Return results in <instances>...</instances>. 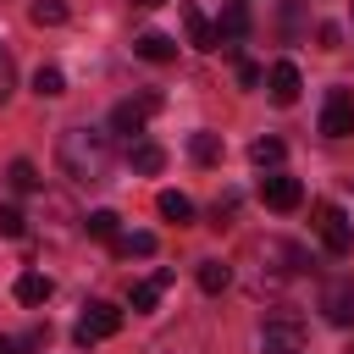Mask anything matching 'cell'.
<instances>
[{"label":"cell","mask_w":354,"mask_h":354,"mask_svg":"<svg viewBox=\"0 0 354 354\" xmlns=\"http://www.w3.org/2000/svg\"><path fill=\"white\" fill-rule=\"evenodd\" d=\"M61 171L77 177V183H105V171H111V133L66 127L61 133Z\"/></svg>","instance_id":"cell-1"},{"label":"cell","mask_w":354,"mask_h":354,"mask_svg":"<svg viewBox=\"0 0 354 354\" xmlns=\"http://www.w3.org/2000/svg\"><path fill=\"white\" fill-rule=\"evenodd\" d=\"M116 332H122V310L105 304V299H94V304H83V321L72 326V343L77 348H94L100 337H116Z\"/></svg>","instance_id":"cell-2"},{"label":"cell","mask_w":354,"mask_h":354,"mask_svg":"<svg viewBox=\"0 0 354 354\" xmlns=\"http://www.w3.org/2000/svg\"><path fill=\"white\" fill-rule=\"evenodd\" d=\"M315 232H321V243H326V254H348L354 249V221L337 210V205H315Z\"/></svg>","instance_id":"cell-3"},{"label":"cell","mask_w":354,"mask_h":354,"mask_svg":"<svg viewBox=\"0 0 354 354\" xmlns=\"http://www.w3.org/2000/svg\"><path fill=\"white\" fill-rule=\"evenodd\" d=\"M149 111H160V94H155V88H149V94H138V100H122V105L111 111V133L138 138V133H144V122H149Z\"/></svg>","instance_id":"cell-4"},{"label":"cell","mask_w":354,"mask_h":354,"mask_svg":"<svg viewBox=\"0 0 354 354\" xmlns=\"http://www.w3.org/2000/svg\"><path fill=\"white\" fill-rule=\"evenodd\" d=\"M321 133H326V138H348V133H354V94H348V88H326Z\"/></svg>","instance_id":"cell-5"},{"label":"cell","mask_w":354,"mask_h":354,"mask_svg":"<svg viewBox=\"0 0 354 354\" xmlns=\"http://www.w3.org/2000/svg\"><path fill=\"white\" fill-rule=\"evenodd\" d=\"M260 199H266L271 210H299L304 188H299V177H288V171H271V177H260Z\"/></svg>","instance_id":"cell-6"},{"label":"cell","mask_w":354,"mask_h":354,"mask_svg":"<svg viewBox=\"0 0 354 354\" xmlns=\"http://www.w3.org/2000/svg\"><path fill=\"white\" fill-rule=\"evenodd\" d=\"M177 17H183V33H188V44H194V50H216V44H221L216 22H210V17L199 11V6H183Z\"/></svg>","instance_id":"cell-7"},{"label":"cell","mask_w":354,"mask_h":354,"mask_svg":"<svg viewBox=\"0 0 354 354\" xmlns=\"http://www.w3.org/2000/svg\"><path fill=\"white\" fill-rule=\"evenodd\" d=\"M299 88H304V83H299V66H293V61H277V66L266 72V94H271L277 105H293Z\"/></svg>","instance_id":"cell-8"},{"label":"cell","mask_w":354,"mask_h":354,"mask_svg":"<svg viewBox=\"0 0 354 354\" xmlns=\"http://www.w3.org/2000/svg\"><path fill=\"white\" fill-rule=\"evenodd\" d=\"M299 348H304V326H293V321L266 326V354H299Z\"/></svg>","instance_id":"cell-9"},{"label":"cell","mask_w":354,"mask_h":354,"mask_svg":"<svg viewBox=\"0 0 354 354\" xmlns=\"http://www.w3.org/2000/svg\"><path fill=\"white\" fill-rule=\"evenodd\" d=\"M321 310H326V321L348 326V321H354V288H348V282H332L326 299H321Z\"/></svg>","instance_id":"cell-10"},{"label":"cell","mask_w":354,"mask_h":354,"mask_svg":"<svg viewBox=\"0 0 354 354\" xmlns=\"http://www.w3.org/2000/svg\"><path fill=\"white\" fill-rule=\"evenodd\" d=\"M216 33H221V44H238V39L249 33V6H243V0H232V6L221 11V22H216Z\"/></svg>","instance_id":"cell-11"},{"label":"cell","mask_w":354,"mask_h":354,"mask_svg":"<svg viewBox=\"0 0 354 354\" xmlns=\"http://www.w3.org/2000/svg\"><path fill=\"white\" fill-rule=\"evenodd\" d=\"M133 55H144V61H155V66H160V61H171V55H177V44H171L166 33H155V28H149V33H138V39H133Z\"/></svg>","instance_id":"cell-12"},{"label":"cell","mask_w":354,"mask_h":354,"mask_svg":"<svg viewBox=\"0 0 354 354\" xmlns=\"http://www.w3.org/2000/svg\"><path fill=\"white\" fill-rule=\"evenodd\" d=\"M127 160H133V171L155 177V171L166 166V149H160V144H149V138H138V144H127Z\"/></svg>","instance_id":"cell-13"},{"label":"cell","mask_w":354,"mask_h":354,"mask_svg":"<svg viewBox=\"0 0 354 354\" xmlns=\"http://www.w3.org/2000/svg\"><path fill=\"white\" fill-rule=\"evenodd\" d=\"M155 210H160L166 221H177V227H188V221H194V199H188V194H177V188H166V194L155 199Z\"/></svg>","instance_id":"cell-14"},{"label":"cell","mask_w":354,"mask_h":354,"mask_svg":"<svg viewBox=\"0 0 354 354\" xmlns=\"http://www.w3.org/2000/svg\"><path fill=\"white\" fill-rule=\"evenodd\" d=\"M166 288H171V271H155V277H144V282L133 288V310H155Z\"/></svg>","instance_id":"cell-15"},{"label":"cell","mask_w":354,"mask_h":354,"mask_svg":"<svg viewBox=\"0 0 354 354\" xmlns=\"http://www.w3.org/2000/svg\"><path fill=\"white\" fill-rule=\"evenodd\" d=\"M83 232H88V238H105V243H116V238H122V216H116V210H88Z\"/></svg>","instance_id":"cell-16"},{"label":"cell","mask_w":354,"mask_h":354,"mask_svg":"<svg viewBox=\"0 0 354 354\" xmlns=\"http://www.w3.org/2000/svg\"><path fill=\"white\" fill-rule=\"evenodd\" d=\"M50 299V277L44 271H22L17 277V304H44Z\"/></svg>","instance_id":"cell-17"},{"label":"cell","mask_w":354,"mask_h":354,"mask_svg":"<svg viewBox=\"0 0 354 354\" xmlns=\"http://www.w3.org/2000/svg\"><path fill=\"white\" fill-rule=\"evenodd\" d=\"M33 94H39V100L66 94V72H61V66H39V72H33Z\"/></svg>","instance_id":"cell-18"},{"label":"cell","mask_w":354,"mask_h":354,"mask_svg":"<svg viewBox=\"0 0 354 354\" xmlns=\"http://www.w3.org/2000/svg\"><path fill=\"white\" fill-rule=\"evenodd\" d=\"M227 282H232V266L227 260H199V288L205 293H221Z\"/></svg>","instance_id":"cell-19"},{"label":"cell","mask_w":354,"mask_h":354,"mask_svg":"<svg viewBox=\"0 0 354 354\" xmlns=\"http://www.w3.org/2000/svg\"><path fill=\"white\" fill-rule=\"evenodd\" d=\"M188 155H194L199 166H216V160H221V138H216V133H194V138H188Z\"/></svg>","instance_id":"cell-20"},{"label":"cell","mask_w":354,"mask_h":354,"mask_svg":"<svg viewBox=\"0 0 354 354\" xmlns=\"http://www.w3.org/2000/svg\"><path fill=\"white\" fill-rule=\"evenodd\" d=\"M111 249H116L122 260H133V254H155V232H122Z\"/></svg>","instance_id":"cell-21"},{"label":"cell","mask_w":354,"mask_h":354,"mask_svg":"<svg viewBox=\"0 0 354 354\" xmlns=\"http://www.w3.org/2000/svg\"><path fill=\"white\" fill-rule=\"evenodd\" d=\"M249 160H254V166H277V160H282V138H254V144H249Z\"/></svg>","instance_id":"cell-22"},{"label":"cell","mask_w":354,"mask_h":354,"mask_svg":"<svg viewBox=\"0 0 354 354\" xmlns=\"http://www.w3.org/2000/svg\"><path fill=\"white\" fill-rule=\"evenodd\" d=\"M28 17H33L39 28H44V22L55 28V22H66V6H61V0H33V11H28Z\"/></svg>","instance_id":"cell-23"},{"label":"cell","mask_w":354,"mask_h":354,"mask_svg":"<svg viewBox=\"0 0 354 354\" xmlns=\"http://www.w3.org/2000/svg\"><path fill=\"white\" fill-rule=\"evenodd\" d=\"M227 50H232V61H238V83H243V88H260V83H266V72H260L249 55H238V44H227Z\"/></svg>","instance_id":"cell-24"},{"label":"cell","mask_w":354,"mask_h":354,"mask_svg":"<svg viewBox=\"0 0 354 354\" xmlns=\"http://www.w3.org/2000/svg\"><path fill=\"white\" fill-rule=\"evenodd\" d=\"M6 177H11V188H22V194H28V188H39V171H33V160H11V171H6Z\"/></svg>","instance_id":"cell-25"},{"label":"cell","mask_w":354,"mask_h":354,"mask_svg":"<svg viewBox=\"0 0 354 354\" xmlns=\"http://www.w3.org/2000/svg\"><path fill=\"white\" fill-rule=\"evenodd\" d=\"M28 232V221H22V210H11V205H0V238H22Z\"/></svg>","instance_id":"cell-26"},{"label":"cell","mask_w":354,"mask_h":354,"mask_svg":"<svg viewBox=\"0 0 354 354\" xmlns=\"http://www.w3.org/2000/svg\"><path fill=\"white\" fill-rule=\"evenodd\" d=\"M44 343V332H28V337H0V354H28V348H39Z\"/></svg>","instance_id":"cell-27"},{"label":"cell","mask_w":354,"mask_h":354,"mask_svg":"<svg viewBox=\"0 0 354 354\" xmlns=\"http://www.w3.org/2000/svg\"><path fill=\"white\" fill-rule=\"evenodd\" d=\"M11 83H17V66H11V50L0 44V105H6V94H11Z\"/></svg>","instance_id":"cell-28"},{"label":"cell","mask_w":354,"mask_h":354,"mask_svg":"<svg viewBox=\"0 0 354 354\" xmlns=\"http://www.w3.org/2000/svg\"><path fill=\"white\" fill-rule=\"evenodd\" d=\"M343 44V28L337 22H321V50H337Z\"/></svg>","instance_id":"cell-29"},{"label":"cell","mask_w":354,"mask_h":354,"mask_svg":"<svg viewBox=\"0 0 354 354\" xmlns=\"http://www.w3.org/2000/svg\"><path fill=\"white\" fill-rule=\"evenodd\" d=\"M232 210H238V194H221V199H216V221H221V216H232Z\"/></svg>","instance_id":"cell-30"},{"label":"cell","mask_w":354,"mask_h":354,"mask_svg":"<svg viewBox=\"0 0 354 354\" xmlns=\"http://www.w3.org/2000/svg\"><path fill=\"white\" fill-rule=\"evenodd\" d=\"M138 6H166V0H138Z\"/></svg>","instance_id":"cell-31"}]
</instances>
